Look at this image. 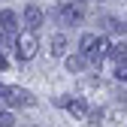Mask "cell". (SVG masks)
Here are the masks:
<instances>
[{
	"label": "cell",
	"mask_w": 127,
	"mask_h": 127,
	"mask_svg": "<svg viewBox=\"0 0 127 127\" xmlns=\"http://www.w3.org/2000/svg\"><path fill=\"white\" fill-rule=\"evenodd\" d=\"M24 30H30V33H36V30L42 27V9L39 6H33V3H30V6H24Z\"/></svg>",
	"instance_id": "277c9868"
},
{
	"label": "cell",
	"mask_w": 127,
	"mask_h": 127,
	"mask_svg": "<svg viewBox=\"0 0 127 127\" xmlns=\"http://www.w3.org/2000/svg\"><path fill=\"white\" fill-rule=\"evenodd\" d=\"M115 79H118V82H127V61L115 64Z\"/></svg>",
	"instance_id": "7c38bea8"
},
{
	"label": "cell",
	"mask_w": 127,
	"mask_h": 127,
	"mask_svg": "<svg viewBox=\"0 0 127 127\" xmlns=\"http://www.w3.org/2000/svg\"><path fill=\"white\" fill-rule=\"evenodd\" d=\"M88 118H91V124H100V118H103V109H88Z\"/></svg>",
	"instance_id": "5bb4252c"
},
{
	"label": "cell",
	"mask_w": 127,
	"mask_h": 127,
	"mask_svg": "<svg viewBox=\"0 0 127 127\" xmlns=\"http://www.w3.org/2000/svg\"><path fill=\"white\" fill-rule=\"evenodd\" d=\"M49 45H52V49H49L52 58H64V52H67V36H64V33H55Z\"/></svg>",
	"instance_id": "52a82bcc"
},
{
	"label": "cell",
	"mask_w": 127,
	"mask_h": 127,
	"mask_svg": "<svg viewBox=\"0 0 127 127\" xmlns=\"http://www.w3.org/2000/svg\"><path fill=\"white\" fill-rule=\"evenodd\" d=\"M109 58H112L115 64L127 61V42H112V49H109Z\"/></svg>",
	"instance_id": "30bf717a"
},
{
	"label": "cell",
	"mask_w": 127,
	"mask_h": 127,
	"mask_svg": "<svg viewBox=\"0 0 127 127\" xmlns=\"http://www.w3.org/2000/svg\"><path fill=\"white\" fill-rule=\"evenodd\" d=\"M82 18H85V9H82V3H64V6H58V21L61 24H82Z\"/></svg>",
	"instance_id": "3957f363"
},
{
	"label": "cell",
	"mask_w": 127,
	"mask_h": 127,
	"mask_svg": "<svg viewBox=\"0 0 127 127\" xmlns=\"http://www.w3.org/2000/svg\"><path fill=\"white\" fill-rule=\"evenodd\" d=\"M100 24H103V30H112V33H121V36L127 33V24H121L118 18H103Z\"/></svg>",
	"instance_id": "8fae6325"
},
{
	"label": "cell",
	"mask_w": 127,
	"mask_h": 127,
	"mask_svg": "<svg viewBox=\"0 0 127 127\" xmlns=\"http://www.w3.org/2000/svg\"><path fill=\"white\" fill-rule=\"evenodd\" d=\"M0 70H9V61H6V55L0 52Z\"/></svg>",
	"instance_id": "9a60e30c"
},
{
	"label": "cell",
	"mask_w": 127,
	"mask_h": 127,
	"mask_svg": "<svg viewBox=\"0 0 127 127\" xmlns=\"http://www.w3.org/2000/svg\"><path fill=\"white\" fill-rule=\"evenodd\" d=\"M73 3H88V0H73Z\"/></svg>",
	"instance_id": "2e32d148"
},
{
	"label": "cell",
	"mask_w": 127,
	"mask_h": 127,
	"mask_svg": "<svg viewBox=\"0 0 127 127\" xmlns=\"http://www.w3.org/2000/svg\"><path fill=\"white\" fill-rule=\"evenodd\" d=\"M94 45H97V33H82V39H79V49H82L85 58L94 52Z\"/></svg>",
	"instance_id": "9c48e42d"
},
{
	"label": "cell",
	"mask_w": 127,
	"mask_h": 127,
	"mask_svg": "<svg viewBox=\"0 0 127 127\" xmlns=\"http://www.w3.org/2000/svg\"><path fill=\"white\" fill-rule=\"evenodd\" d=\"M15 124V115L12 112H0V127H12Z\"/></svg>",
	"instance_id": "4fadbf2b"
},
{
	"label": "cell",
	"mask_w": 127,
	"mask_h": 127,
	"mask_svg": "<svg viewBox=\"0 0 127 127\" xmlns=\"http://www.w3.org/2000/svg\"><path fill=\"white\" fill-rule=\"evenodd\" d=\"M0 103H6L12 109H24V106H33V94L27 88H18V85H0Z\"/></svg>",
	"instance_id": "6da1fadb"
},
{
	"label": "cell",
	"mask_w": 127,
	"mask_h": 127,
	"mask_svg": "<svg viewBox=\"0 0 127 127\" xmlns=\"http://www.w3.org/2000/svg\"><path fill=\"white\" fill-rule=\"evenodd\" d=\"M85 67H88V58H85L82 52H79V55H70V58H67V70H70V73H82Z\"/></svg>",
	"instance_id": "ba28073f"
},
{
	"label": "cell",
	"mask_w": 127,
	"mask_h": 127,
	"mask_svg": "<svg viewBox=\"0 0 127 127\" xmlns=\"http://www.w3.org/2000/svg\"><path fill=\"white\" fill-rule=\"evenodd\" d=\"M36 49H39V42H36V33H18L15 36V55H18V61H30L36 55Z\"/></svg>",
	"instance_id": "7a4b0ae2"
},
{
	"label": "cell",
	"mask_w": 127,
	"mask_h": 127,
	"mask_svg": "<svg viewBox=\"0 0 127 127\" xmlns=\"http://www.w3.org/2000/svg\"><path fill=\"white\" fill-rule=\"evenodd\" d=\"M64 109H67L73 118H79V121H82V118H88V103H85L82 97H73V100H67V106H64Z\"/></svg>",
	"instance_id": "8992f818"
},
{
	"label": "cell",
	"mask_w": 127,
	"mask_h": 127,
	"mask_svg": "<svg viewBox=\"0 0 127 127\" xmlns=\"http://www.w3.org/2000/svg\"><path fill=\"white\" fill-rule=\"evenodd\" d=\"M0 30H3L6 36L18 33V15H15L12 9H0Z\"/></svg>",
	"instance_id": "5b68a950"
}]
</instances>
